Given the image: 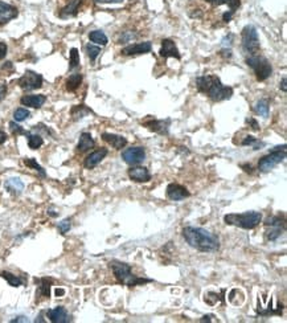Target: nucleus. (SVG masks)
Instances as JSON below:
<instances>
[{
	"label": "nucleus",
	"instance_id": "nucleus-1",
	"mask_svg": "<svg viewBox=\"0 0 287 323\" xmlns=\"http://www.w3.org/2000/svg\"><path fill=\"white\" fill-rule=\"evenodd\" d=\"M183 237L190 246L200 252H217L220 249V240L217 236L204 228L186 226L183 229Z\"/></svg>",
	"mask_w": 287,
	"mask_h": 323
},
{
	"label": "nucleus",
	"instance_id": "nucleus-2",
	"mask_svg": "<svg viewBox=\"0 0 287 323\" xmlns=\"http://www.w3.org/2000/svg\"><path fill=\"white\" fill-rule=\"evenodd\" d=\"M196 86L200 93L208 96L214 102L230 100L233 96V88L222 85L221 80L213 74L196 78Z\"/></svg>",
	"mask_w": 287,
	"mask_h": 323
},
{
	"label": "nucleus",
	"instance_id": "nucleus-3",
	"mask_svg": "<svg viewBox=\"0 0 287 323\" xmlns=\"http://www.w3.org/2000/svg\"><path fill=\"white\" fill-rule=\"evenodd\" d=\"M110 268L113 270L114 276H115L116 281L122 285H126L128 288H134V286H138V285L142 284H148L151 282L152 280H147V278H140V277L132 274L131 272V266L126 262H122V261L113 260L110 261Z\"/></svg>",
	"mask_w": 287,
	"mask_h": 323
},
{
	"label": "nucleus",
	"instance_id": "nucleus-4",
	"mask_svg": "<svg viewBox=\"0 0 287 323\" xmlns=\"http://www.w3.org/2000/svg\"><path fill=\"white\" fill-rule=\"evenodd\" d=\"M226 225H233L242 229H254L262 221V214L256 211H249L244 214H229L224 216Z\"/></svg>",
	"mask_w": 287,
	"mask_h": 323
},
{
	"label": "nucleus",
	"instance_id": "nucleus-5",
	"mask_svg": "<svg viewBox=\"0 0 287 323\" xmlns=\"http://www.w3.org/2000/svg\"><path fill=\"white\" fill-rule=\"evenodd\" d=\"M246 64H248L250 68L253 69L254 74H256V78L258 81H266L273 73V68L272 64L269 63L268 59H265L262 56L258 55H253L249 56L246 59Z\"/></svg>",
	"mask_w": 287,
	"mask_h": 323
},
{
	"label": "nucleus",
	"instance_id": "nucleus-6",
	"mask_svg": "<svg viewBox=\"0 0 287 323\" xmlns=\"http://www.w3.org/2000/svg\"><path fill=\"white\" fill-rule=\"evenodd\" d=\"M241 41H242V48L246 53L250 56L258 55L260 53V37L256 27L253 25H246L241 32Z\"/></svg>",
	"mask_w": 287,
	"mask_h": 323
},
{
	"label": "nucleus",
	"instance_id": "nucleus-7",
	"mask_svg": "<svg viewBox=\"0 0 287 323\" xmlns=\"http://www.w3.org/2000/svg\"><path fill=\"white\" fill-rule=\"evenodd\" d=\"M285 158H286V144H282L274 148L272 152H269L268 155L261 158L258 162V170L261 172H269L276 166H278Z\"/></svg>",
	"mask_w": 287,
	"mask_h": 323
},
{
	"label": "nucleus",
	"instance_id": "nucleus-8",
	"mask_svg": "<svg viewBox=\"0 0 287 323\" xmlns=\"http://www.w3.org/2000/svg\"><path fill=\"white\" fill-rule=\"evenodd\" d=\"M44 78L41 74L36 73L33 70H27L25 73L19 78V86L25 92H31V90H37L43 86Z\"/></svg>",
	"mask_w": 287,
	"mask_h": 323
},
{
	"label": "nucleus",
	"instance_id": "nucleus-9",
	"mask_svg": "<svg viewBox=\"0 0 287 323\" xmlns=\"http://www.w3.org/2000/svg\"><path fill=\"white\" fill-rule=\"evenodd\" d=\"M265 226L268 228L266 232V237L269 241H276L277 238L281 237V234L284 233L285 230V218L281 216H273L269 217L265 221Z\"/></svg>",
	"mask_w": 287,
	"mask_h": 323
},
{
	"label": "nucleus",
	"instance_id": "nucleus-10",
	"mask_svg": "<svg viewBox=\"0 0 287 323\" xmlns=\"http://www.w3.org/2000/svg\"><path fill=\"white\" fill-rule=\"evenodd\" d=\"M144 158H146V151L143 147H139V146L126 148L122 152V159L124 160V163L130 164V166H138L143 162Z\"/></svg>",
	"mask_w": 287,
	"mask_h": 323
},
{
	"label": "nucleus",
	"instance_id": "nucleus-11",
	"mask_svg": "<svg viewBox=\"0 0 287 323\" xmlns=\"http://www.w3.org/2000/svg\"><path fill=\"white\" fill-rule=\"evenodd\" d=\"M166 194H167V198L170 200H174V202H180V200H184V199L191 196V192L184 186L178 183L168 184Z\"/></svg>",
	"mask_w": 287,
	"mask_h": 323
},
{
	"label": "nucleus",
	"instance_id": "nucleus-12",
	"mask_svg": "<svg viewBox=\"0 0 287 323\" xmlns=\"http://www.w3.org/2000/svg\"><path fill=\"white\" fill-rule=\"evenodd\" d=\"M171 125V119H147L143 122V126H146L148 130L154 132H158L160 135H168V129Z\"/></svg>",
	"mask_w": 287,
	"mask_h": 323
},
{
	"label": "nucleus",
	"instance_id": "nucleus-13",
	"mask_svg": "<svg viewBox=\"0 0 287 323\" xmlns=\"http://www.w3.org/2000/svg\"><path fill=\"white\" fill-rule=\"evenodd\" d=\"M152 49V44L150 41H144V43H136L131 44V45H127L124 47L120 53L123 56H138V55H144V53H148L151 52Z\"/></svg>",
	"mask_w": 287,
	"mask_h": 323
},
{
	"label": "nucleus",
	"instance_id": "nucleus-14",
	"mask_svg": "<svg viewBox=\"0 0 287 323\" xmlns=\"http://www.w3.org/2000/svg\"><path fill=\"white\" fill-rule=\"evenodd\" d=\"M107 154H109V150H107V148L105 147L98 148V150L90 152L89 155L86 156V159L84 160V166H85L88 170H92V168L97 167L98 164L105 159Z\"/></svg>",
	"mask_w": 287,
	"mask_h": 323
},
{
	"label": "nucleus",
	"instance_id": "nucleus-15",
	"mask_svg": "<svg viewBox=\"0 0 287 323\" xmlns=\"http://www.w3.org/2000/svg\"><path fill=\"white\" fill-rule=\"evenodd\" d=\"M128 178L136 183H147L151 180V174L146 167L142 166H131V168L127 171Z\"/></svg>",
	"mask_w": 287,
	"mask_h": 323
},
{
	"label": "nucleus",
	"instance_id": "nucleus-16",
	"mask_svg": "<svg viewBox=\"0 0 287 323\" xmlns=\"http://www.w3.org/2000/svg\"><path fill=\"white\" fill-rule=\"evenodd\" d=\"M17 15H19L17 8L0 0V25H5L12 19H16Z\"/></svg>",
	"mask_w": 287,
	"mask_h": 323
},
{
	"label": "nucleus",
	"instance_id": "nucleus-17",
	"mask_svg": "<svg viewBox=\"0 0 287 323\" xmlns=\"http://www.w3.org/2000/svg\"><path fill=\"white\" fill-rule=\"evenodd\" d=\"M159 53L164 59H168V57H174L176 60L182 59V55H180L176 44L171 39H164L162 41V49H160Z\"/></svg>",
	"mask_w": 287,
	"mask_h": 323
},
{
	"label": "nucleus",
	"instance_id": "nucleus-18",
	"mask_svg": "<svg viewBox=\"0 0 287 323\" xmlns=\"http://www.w3.org/2000/svg\"><path fill=\"white\" fill-rule=\"evenodd\" d=\"M45 101H47V97L44 94H29V96H23L20 98L21 105L33 108V109H40L45 104Z\"/></svg>",
	"mask_w": 287,
	"mask_h": 323
},
{
	"label": "nucleus",
	"instance_id": "nucleus-19",
	"mask_svg": "<svg viewBox=\"0 0 287 323\" xmlns=\"http://www.w3.org/2000/svg\"><path fill=\"white\" fill-rule=\"evenodd\" d=\"M47 316H48V318H49V321L53 323L70 322L69 314H68V312L65 310V308H62V306H57V308L48 310Z\"/></svg>",
	"mask_w": 287,
	"mask_h": 323
},
{
	"label": "nucleus",
	"instance_id": "nucleus-20",
	"mask_svg": "<svg viewBox=\"0 0 287 323\" xmlns=\"http://www.w3.org/2000/svg\"><path fill=\"white\" fill-rule=\"evenodd\" d=\"M84 3V0H68V3L64 8H61V11L58 13V16L61 19H69L73 17L78 13V9L81 7V4Z\"/></svg>",
	"mask_w": 287,
	"mask_h": 323
},
{
	"label": "nucleus",
	"instance_id": "nucleus-21",
	"mask_svg": "<svg viewBox=\"0 0 287 323\" xmlns=\"http://www.w3.org/2000/svg\"><path fill=\"white\" fill-rule=\"evenodd\" d=\"M102 139L107 142L110 146H113L115 150H122L126 147L127 144V139L122 135H116V134H111V132H103L102 134Z\"/></svg>",
	"mask_w": 287,
	"mask_h": 323
},
{
	"label": "nucleus",
	"instance_id": "nucleus-22",
	"mask_svg": "<svg viewBox=\"0 0 287 323\" xmlns=\"http://www.w3.org/2000/svg\"><path fill=\"white\" fill-rule=\"evenodd\" d=\"M36 282L39 284V288L36 292L37 300L39 298H47L48 300L51 297V286L53 284V280L52 278H40V280H36Z\"/></svg>",
	"mask_w": 287,
	"mask_h": 323
},
{
	"label": "nucleus",
	"instance_id": "nucleus-23",
	"mask_svg": "<svg viewBox=\"0 0 287 323\" xmlns=\"http://www.w3.org/2000/svg\"><path fill=\"white\" fill-rule=\"evenodd\" d=\"M94 146H96V142H94L92 134H90V132H82L77 144L78 151L80 152L89 151L90 148H93Z\"/></svg>",
	"mask_w": 287,
	"mask_h": 323
},
{
	"label": "nucleus",
	"instance_id": "nucleus-24",
	"mask_svg": "<svg viewBox=\"0 0 287 323\" xmlns=\"http://www.w3.org/2000/svg\"><path fill=\"white\" fill-rule=\"evenodd\" d=\"M4 186H5V190H7L8 192H11L12 195H20L21 194V191L24 190L23 182H21L20 179H17V178H11V179H8Z\"/></svg>",
	"mask_w": 287,
	"mask_h": 323
},
{
	"label": "nucleus",
	"instance_id": "nucleus-25",
	"mask_svg": "<svg viewBox=\"0 0 287 323\" xmlns=\"http://www.w3.org/2000/svg\"><path fill=\"white\" fill-rule=\"evenodd\" d=\"M82 84V74L81 73H74L72 76H69V78L66 80L65 85L68 92H76V90L81 86Z\"/></svg>",
	"mask_w": 287,
	"mask_h": 323
},
{
	"label": "nucleus",
	"instance_id": "nucleus-26",
	"mask_svg": "<svg viewBox=\"0 0 287 323\" xmlns=\"http://www.w3.org/2000/svg\"><path fill=\"white\" fill-rule=\"evenodd\" d=\"M89 39L92 43H96L98 44V45H102V47L109 43L107 36H106L102 31H92L89 33Z\"/></svg>",
	"mask_w": 287,
	"mask_h": 323
},
{
	"label": "nucleus",
	"instance_id": "nucleus-27",
	"mask_svg": "<svg viewBox=\"0 0 287 323\" xmlns=\"http://www.w3.org/2000/svg\"><path fill=\"white\" fill-rule=\"evenodd\" d=\"M27 138H28V146L32 150H37L44 144L43 136L39 135V134H31V132H27Z\"/></svg>",
	"mask_w": 287,
	"mask_h": 323
},
{
	"label": "nucleus",
	"instance_id": "nucleus-28",
	"mask_svg": "<svg viewBox=\"0 0 287 323\" xmlns=\"http://www.w3.org/2000/svg\"><path fill=\"white\" fill-rule=\"evenodd\" d=\"M92 113H93V111H92L89 108H86L85 105L74 106L73 109H72V111H70V114H72V117H73L74 119H81V118H84L85 115Z\"/></svg>",
	"mask_w": 287,
	"mask_h": 323
},
{
	"label": "nucleus",
	"instance_id": "nucleus-29",
	"mask_svg": "<svg viewBox=\"0 0 287 323\" xmlns=\"http://www.w3.org/2000/svg\"><path fill=\"white\" fill-rule=\"evenodd\" d=\"M0 276L3 277L4 280L7 281L8 284L11 285V286H13V288H19V286H21V284H23V280H21L20 277L15 276V274H12V273L9 272H1L0 273Z\"/></svg>",
	"mask_w": 287,
	"mask_h": 323
},
{
	"label": "nucleus",
	"instance_id": "nucleus-30",
	"mask_svg": "<svg viewBox=\"0 0 287 323\" xmlns=\"http://www.w3.org/2000/svg\"><path fill=\"white\" fill-rule=\"evenodd\" d=\"M254 111L260 114L262 117H268L269 115V101L268 100H260L254 106Z\"/></svg>",
	"mask_w": 287,
	"mask_h": 323
},
{
	"label": "nucleus",
	"instance_id": "nucleus-31",
	"mask_svg": "<svg viewBox=\"0 0 287 323\" xmlns=\"http://www.w3.org/2000/svg\"><path fill=\"white\" fill-rule=\"evenodd\" d=\"M80 66V53L77 48L70 49V59H69V69L73 70Z\"/></svg>",
	"mask_w": 287,
	"mask_h": 323
},
{
	"label": "nucleus",
	"instance_id": "nucleus-32",
	"mask_svg": "<svg viewBox=\"0 0 287 323\" xmlns=\"http://www.w3.org/2000/svg\"><path fill=\"white\" fill-rule=\"evenodd\" d=\"M24 164H25L27 167L35 168L36 171L39 172L40 175L43 176V178L47 176V174H45V171H44V168L41 167V166H40V164L36 162V159H33V158H25V159H24Z\"/></svg>",
	"mask_w": 287,
	"mask_h": 323
},
{
	"label": "nucleus",
	"instance_id": "nucleus-33",
	"mask_svg": "<svg viewBox=\"0 0 287 323\" xmlns=\"http://www.w3.org/2000/svg\"><path fill=\"white\" fill-rule=\"evenodd\" d=\"M85 49L88 56H89L90 61H96V59H97L98 56H99V53H101V48L97 47V45H93V44H88L85 47Z\"/></svg>",
	"mask_w": 287,
	"mask_h": 323
},
{
	"label": "nucleus",
	"instance_id": "nucleus-34",
	"mask_svg": "<svg viewBox=\"0 0 287 323\" xmlns=\"http://www.w3.org/2000/svg\"><path fill=\"white\" fill-rule=\"evenodd\" d=\"M29 115H31L29 110L24 109V108H19V109H16L15 113H13V118H15L16 122L25 121V119H27Z\"/></svg>",
	"mask_w": 287,
	"mask_h": 323
},
{
	"label": "nucleus",
	"instance_id": "nucleus-35",
	"mask_svg": "<svg viewBox=\"0 0 287 323\" xmlns=\"http://www.w3.org/2000/svg\"><path fill=\"white\" fill-rule=\"evenodd\" d=\"M9 129H11V131L13 135H27V132H28V131H25V130H24L21 126L16 125L15 122H11V123H9Z\"/></svg>",
	"mask_w": 287,
	"mask_h": 323
},
{
	"label": "nucleus",
	"instance_id": "nucleus-36",
	"mask_svg": "<svg viewBox=\"0 0 287 323\" xmlns=\"http://www.w3.org/2000/svg\"><path fill=\"white\" fill-rule=\"evenodd\" d=\"M58 230H60V233L61 234H65L68 230L70 229V220L69 218H66V220H62L61 222H58L57 225Z\"/></svg>",
	"mask_w": 287,
	"mask_h": 323
},
{
	"label": "nucleus",
	"instance_id": "nucleus-37",
	"mask_svg": "<svg viewBox=\"0 0 287 323\" xmlns=\"http://www.w3.org/2000/svg\"><path fill=\"white\" fill-rule=\"evenodd\" d=\"M226 4L229 7V11H232L233 13L236 12V9H238L241 5V0H226Z\"/></svg>",
	"mask_w": 287,
	"mask_h": 323
},
{
	"label": "nucleus",
	"instance_id": "nucleus-38",
	"mask_svg": "<svg viewBox=\"0 0 287 323\" xmlns=\"http://www.w3.org/2000/svg\"><path fill=\"white\" fill-rule=\"evenodd\" d=\"M7 52H8L7 44L0 43V61L5 59V56H7Z\"/></svg>",
	"mask_w": 287,
	"mask_h": 323
},
{
	"label": "nucleus",
	"instance_id": "nucleus-39",
	"mask_svg": "<svg viewBox=\"0 0 287 323\" xmlns=\"http://www.w3.org/2000/svg\"><path fill=\"white\" fill-rule=\"evenodd\" d=\"M257 142H258V140H257V138H254V136H252V135H248L244 140H242V143L241 144H242V146H249V144L257 143Z\"/></svg>",
	"mask_w": 287,
	"mask_h": 323
},
{
	"label": "nucleus",
	"instance_id": "nucleus-40",
	"mask_svg": "<svg viewBox=\"0 0 287 323\" xmlns=\"http://www.w3.org/2000/svg\"><path fill=\"white\" fill-rule=\"evenodd\" d=\"M246 122H248L249 125H250V127H252L254 131H258L260 130V125L257 123L256 119H253V118H249V119H246Z\"/></svg>",
	"mask_w": 287,
	"mask_h": 323
},
{
	"label": "nucleus",
	"instance_id": "nucleus-41",
	"mask_svg": "<svg viewBox=\"0 0 287 323\" xmlns=\"http://www.w3.org/2000/svg\"><path fill=\"white\" fill-rule=\"evenodd\" d=\"M5 93H7V85L4 82H0V102L4 98Z\"/></svg>",
	"mask_w": 287,
	"mask_h": 323
},
{
	"label": "nucleus",
	"instance_id": "nucleus-42",
	"mask_svg": "<svg viewBox=\"0 0 287 323\" xmlns=\"http://www.w3.org/2000/svg\"><path fill=\"white\" fill-rule=\"evenodd\" d=\"M220 56L225 57V59H230V57H232V51H230V49H228V48H224V49H221V51H220Z\"/></svg>",
	"mask_w": 287,
	"mask_h": 323
},
{
	"label": "nucleus",
	"instance_id": "nucleus-43",
	"mask_svg": "<svg viewBox=\"0 0 287 323\" xmlns=\"http://www.w3.org/2000/svg\"><path fill=\"white\" fill-rule=\"evenodd\" d=\"M233 15H234V13H233L232 11L225 12V13H224V15H222V20H224V21H225V23H229L230 20L233 19Z\"/></svg>",
	"mask_w": 287,
	"mask_h": 323
},
{
	"label": "nucleus",
	"instance_id": "nucleus-44",
	"mask_svg": "<svg viewBox=\"0 0 287 323\" xmlns=\"http://www.w3.org/2000/svg\"><path fill=\"white\" fill-rule=\"evenodd\" d=\"M94 1L99 4H111V3H122L123 0H94Z\"/></svg>",
	"mask_w": 287,
	"mask_h": 323
},
{
	"label": "nucleus",
	"instance_id": "nucleus-45",
	"mask_svg": "<svg viewBox=\"0 0 287 323\" xmlns=\"http://www.w3.org/2000/svg\"><path fill=\"white\" fill-rule=\"evenodd\" d=\"M206 3L213 4V5H222V4H226V0H205Z\"/></svg>",
	"mask_w": 287,
	"mask_h": 323
},
{
	"label": "nucleus",
	"instance_id": "nucleus-46",
	"mask_svg": "<svg viewBox=\"0 0 287 323\" xmlns=\"http://www.w3.org/2000/svg\"><path fill=\"white\" fill-rule=\"evenodd\" d=\"M7 134L3 131V130H0V144H3L5 140H7Z\"/></svg>",
	"mask_w": 287,
	"mask_h": 323
},
{
	"label": "nucleus",
	"instance_id": "nucleus-47",
	"mask_svg": "<svg viewBox=\"0 0 287 323\" xmlns=\"http://www.w3.org/2000/svg\"><path fill=\"white\" fill-rule=\"evenodd\" d=\"M241 167L245 168V172H249V174H253V167L250 164H241Z\"/></svg>",
	"mask_w": 287,
	"mask_h": 323
},
{
	"label": "nucleus",
	"instance_id": "nucleus-48",
	"mask_svg": "<svg viewBox=\"0 0 287 323\" xmlns=\"http://www.w3.org/2000/svg\"><path fill=\"white\" fill-rule=\"evenodd\" d=\"M280 88L282 89V92H285V93H286V90H287V88H286V77L282 78V82L280 84Z\"/></svg>",
	"mask_w": 287,
	"mask_h": 323
},
{
	"label": "nucleus",
	"instance_id": "nucleus-49",
	"mask_svg": "<svg viewBox=\"0 0 287 323\" xmlns=\"http://www.w3.org/2000/svg\"><path fill=\"white\" fill-rule=\"evenodd\" d=\"M11 322L12 323H15V322H28V318H25V317H17L16 320H12Z\"/></svg>",
	"mask_w": 287,
	"mask_h": 323
},
{
	"label": "nucleus",
	"instance_id": "nucleus-50",
	"mask_svg": "<svg viewBox=\"0 0 287 323\" xmlns=\"http://www.w3.org/2000/svg\"><path fill=\"white\" fill-rule=\"evenodd\" d=\"M65 294V290L64 289H56V296L60 297V296H64Z\"/></svg>",
	"mask_w": 287,
	"mask_h": 323
}]
</instances>
